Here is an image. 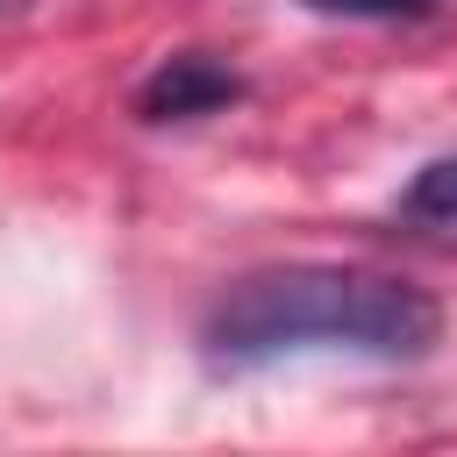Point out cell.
I'll return each instance as SVG.
<instances>
[{
	"label": "cell",
	"instance_id": "cell-1",
	"mask_svg": "<svg viewBox=\"0 0 457 457\" xmlns=\"http://www.w3.org/2000/svg\"><path fill=\"white\" fill-rule=\"evenodd\" d=\"M443 336V307L393 278V271H357V264H271L236 278L207 321L200 350L221 371H264L286 357H371V364H414Z\"/></svg>",
	"mask_w": 457,
	"mask_h": 457
},
{
	"label": "cell",
	"instance_id": "cell-2",
	"mask_svg": "<svg viewBox=\"0 0 457 457\" xmlns=\"http://www.w3.org/2000/svg\"><path fill=\"white\" fill-rule=\"evenodd\" d=\"M228 100H243V79L228 64H214L207 50H179L143 79L136 114L143 121H200V114H221Z\"/></svg>",
	"mask_w": 457,
	"mask_h": 457
},
{
	"label": "cell",
	"instance_id": "cell-3",
	"mask_svg": "<svg viewBox=\"0 0 457 457\" xmlns=\"http://www.w3.org/2000/svg\"><path fill=\"white\" fill-rule=\"evenodd\" d=\"M400 214L407 221H428V228H457V157L421 164L414 186L400 193Z\"/></svg>",
	"mask_w": 457,
	"mask_h": 457
},
{
	"label": "cell",
	"instance_id": "cell-4",
	"mask_svg": "<svg viewBox=\"0 0 457 457\" xmlns=\"http://www.w3.org/2000/svg\"><path fill=\"white\" fill-rule=\"evenodd\" d=\"M300 7L343 14V21H414V14H428L436 0H300Z\"/></svg>",
	"mask_w": 457,
	"mask_h": 457
}]
</instances>
